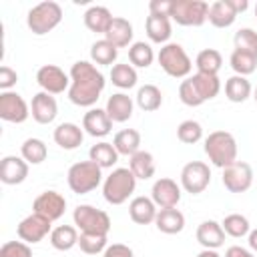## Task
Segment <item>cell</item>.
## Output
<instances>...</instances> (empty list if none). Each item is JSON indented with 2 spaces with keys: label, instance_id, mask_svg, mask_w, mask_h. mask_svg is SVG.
<instances>
[{
  "label": "cell",
  "instance_id": "obj_1",
  "mask_svg": "<svg viewBox=\"0 0 257 257\" xmlns=\"http://www.w3.org/2000/svg\"><path fill=\"white\" fill-rule=\"evenodd\" d=\"M70 88L68 98L76 106H92L96 104L100 92L104 90V74L88 60H78L70 66Z\"/></svg>",
  "mask_w": 257,
  "mask_h": 257
},
{
  "label": "cell",
  "instance_id": "obj_2",
  "mask_svg": "<svg viewBox=\"0 0 257 257\" xmlns=\"http://www.w3.org/2000/svg\"><path fill=\"white\" fill-rule=\"evenodd\" d=\"M135 187L137 177L133 175V171L128 167H118L102 181V197L110 205H122L135 193Z\"/></svg>",
  "mask_w": 257,
  "mask_h": 257
},
{
  "label": "cell",
  "instance_id": "obj_3",
  "mask_svg": "<svg viewBox=\"0 0 257 257\" xmlns=\"http://www.w3.org/2000/svg\"><path fill=\"white\" fill-rule=\"evenodd\" d=\"M205 155L209 157V161L219 167L225 169L231 163L237 161V141L231 133L227 131H213L207 139H205Z\"/></svg>",
  "mask_w": 257,
  "mask_h": 257
},
{
  "label": "cell",
  "instance_id": "obj_4",
  "mask_svg": "<svg viewBox=\"0 0 257 257\" xmlns=\"http://www.w3.org/2000/svg\"><path fill=\"white\" fill-rule=\"evenodd\" d=\"M60 20H62V8L58 2H52V0L32 6L26 16V24H28L30 32L36 36L52 32L60 24Z\"/></svg>",
  "mask_w": 257,
  "mask_h": 257
},
{
  "label": "cell",
  "instance_id": "obj_5",
  "mask_svg": "<svg viewBox=\"0 0 257 257\" xmlns=\"http://www.w3.org/2000/svg\"><path fill=\"white\" fill-rule=\"evenodd\" d=\"M66 181H68V187H70L72 193L84 195V193L94 191L102 183V169L90 159L88 161H80V163H74L68 169Z\"/></svg>",
  "mask_w": 257,
  "mask_h": 257
},
{
  "label": "cell",
  "instance_id": "obj_6",
  "mask_svg": "<svg viewBox=\"0 0 257 257\" xmlns=\"http://www.w3.org/2000/svg\"><path fill=\"white\" fill-rule=\"evenodd\" d=\"M157 60L161 64V68L173 76V78H189L191 70H193V62L189 58V54L185 52V48L177 42H167L159 54Z\"/></svg>",
  "mask_w": 257,
  "mask_h": 257
},
{
  "label": "cell",
  "instance_id": "obj_7",
  "mask_svg": "<svg viewBox=\"0 0 257 257\" xmlns=\"http://www.w3.org/2000/svg\"><path fill=\"white\" fill-rule=\"evenodd\" d=\"M76 229L80 233H94V235H108L110 231V217L106 211L96 209L92 205H78L72 213Z\"/></svg>",
  "mask_w": 257,
  "mask_h": 257
},
{
  "label": "cell",
  "instance_id": "obj_8",
  "mask_svg": "<svg viewBox=\"0 0 257 257\" xmlns=\"http://www.w3.org/2000/svg\"><path fill=\"white\" fill-rule=\"evenodd\" d=\"M209 16V4L203 0H173L171 18L181 26H201Z\"/></svg>",
  "mask_w": 257,
  "mask_h": 257
},
{
  "label": "cell",
  "instance_id": "obj_9",
  "mask_svg": "<svg viewBox=\"0 0 257 257\" xmlns=\"http://www.w3.org/2000/svg\"><path fill=\"white\" fill-rule=\"evenodd\" d=\"M211 183V169L207 163L203 161H191L183 167L181 171V187L191 193V195H199L203 193Z\"/></svg>",
  "mask_w": 257,
  "mask_h": 257
},
{
  "label": "cell",
  "instance_id": "obj_10",
  "mask_svg": "<svg viewBox=\"0 0 257 257\" xmlns=\"http://www.w3.org/2000/svg\"><path fill=\"white\" fill-rule=\"evenodd\" d=\"M223 185L229 193H245L253 185V169L245 161H235L223 169Z\"/></svg>",
  "mask_w": 257,
  "mask_h": 257
},
{
  "label": "cell",
  "instance_id": "obj_11",
  "mask_svg": "<svg viewBox=\"0 0 257 257\" xmlns=\"http://www.w3.org/2000/svg\"><path fill=\"white\" fill-rule=\"evenodd\" d=\"M50 225H52V221H48L46 217H42V215H38V213H32V215L24 217V219L18 223L16 233H18L20 241H24V243H28V245H34V243H40L46 235L52 233Z\"/></svg>",
  "mask_w": 257,
  "mask_h": 257
},
{
  "label": "cell",
  "instance_id": "obj_12",
  "mask_svg": "<svg viewBox=\"0 0 257 257\" xmlns=\"http://www.w3.org/2000/svg\"><path fill=\"white\" fill-rule=\"evenodd\" d=\"M36 82L48 94H60L70 88V74H66L56 64H44L36 72Z\"/></svg>",
  "mask_w": 257,
  "mask_h": 257
},
{
  "label": "cell",
  "instance_id": "obj_13",
  "mask_svg": "<svg viewBox=\"0 0 257 257\" xmlns=\"http://www.w3.org/2000/svg\"><path fill=\"white\" fill-rule=\"evenodd\" d=\"M28 116H30V106L18 92H14V90L0 92V118L2 120L20 124Z\"/></svg>",
  "mask_w": 257,
  "mask_h": 257
},
{
  "label": "cell",
  "instance_id": "obj_14",
  "mask_svg": "<svg viewBox=\"0 0 257 257\" xmlns=\"http://www.w3.org/2000/svg\"><path fill=\"white\" fill-rule=\"evenodd\" d=\"M151 199L155 201V205L159 209H171L177 207L181 201V187L177 185V181L169 179V177H161L153 183L151 189Z\"/></svg>",
  "mask_w": 257,
  "mask_h": 257
},
{
  "label": "cell",
  "instance_id": "obj_15",
  "mask_svg": "<svg viewBox=\"0 0 257 257\" xmlns=\"http://www.w3.org/2000/svg\"><path fill=\"white\" fill-rule=\"evenodd\" d=\"M32 209H34V213L46 217L48 221H58L64 215L66 199L58 191H44L34 199Z\"/></svg>",
  "mask_w": 257,
  "mask_h": 257
},
{
  "label": "cell",
  "instance_id": "obj_16",
  "mask_svg": "<svg viewBox=\"0 0 257 257\" xmlns=\"http://www.w3.org/2000/svg\"><path fill=\"white\" fill-rule=\"evenodd\" d=\"M30 114L38 124H50L58 114L56 98L48 92H36L30 102Z\"/></svg>",
  "mask_w": 257,
  "mask_h": 257
},
{
  "label": "cell",
  "instance_id": "obj_17",
  "mask_svg": "<svg viewBox=\"0 0 257 257\" xmlns=\"http://www.w3.org/2000/svg\"><path fill=\"white\" fill-rule=\"evenodd\" d=\"M28 177V163L22 157L8 155L0 161V181L4 185H20Z\"/></svg>",
  "mask_w": 257,
  "mask_h": 257
},
{
  "label": "cell",
  "instance_id": "obj_18",
  "mask_svg": "<svg viewBox=\"0 0 257 257\" xmlns=\"http://www.w3.org/2000/svg\"><path fill=\"white\" fill-rule=\"evenodd\" d=\"M82 128H84L86 135H90L94 139H100V137H106L110 133L112 120H110V116L106 114L104 108H90L82 116Z\"/></svg>",
  "mask_w": 257,
  "mask_h": 257
},
{
  "label": "cell",
  "instance_id": "obj_19",
  "mask_svg": "<svg viewBox=\"0 0 257 257\" xmlns=\"http://www.w3.org/2000/svg\"><path fill=\"white\" fill-rule=\"evenodd\" d=\"M54 143L64 151H74L84 141V128H80L74 122H60L54 128Z\"/></svg>",
  "mask_w": 257,
  "mask_h": 257
},
{
  "label": "cell",
  "instance_id": "obj_20",
  "mask_svg": "<svg viewBox=\"0 0 257 257\" xmlns=\"http://www.w3.org/2000/svg\"><path fill=\"white\" fill-rule=\"evenodd\" d=\"M133 108H135V102L128 94L124 92H114L108 96L106 100V114L110 116L112 122H124L133 116Z\"/></svg>",
  "mask_w": 257,
  "mask_h": 257
},
{
  "label": "cell",
  "instance_id": "obj_21",
  "mask_svg": "<svg viewBox=\"0 0 257 257\" xmlns=\"http://www.w3.org/2000/svg\"><path fill=\"white\" fill-rule=\"evenodd\" d=\"M157 213H159V207H157L155 201L149 199V197H135V199L128 203V215H131V219H133L137 225L155 223Z\"/></svg>",
  "mask_w": 257,
  "mask_h": 257
},
{
  "label": "cell",
  "instance_id": "obj_22",
  "mask_svg": "<svg viewBox=\"0 0 257 257\" xmlns=\"http://www.w3.org/2000/svg\"><path fill=\"white\" fill-rule=\"evenodd\" d=\"M197 241L203 245V249H219L225 243V231L221 227V223L217 221H203L197 227Z\"/></svg>",
  "mask_w": 257,
  "mask_h": 257
},
{
  "label": "cell",
  "instance_id": "obj_23",
  "mask_svg": "<svg viewBox=\"0 0 257 257\" xmlns=\"http://www.w3.org/2000/svg\"><path fill=\"white\" fill-rule=\"evenodd\" d=\"M145 30H147V36H149L151 42H157V44H163V46H165L167 40H169L171 34H173L171 18L149 14L147 20H145Z\"/></svg>",
  "mask_w": 257,
  "mask_h": 257
},
{
  "label": "cell",
  "instance_id": "obj_24",
  "mask_svg": "<svg viewBox=\"0 0 257 257\" xmlns=\"http://www.w3.org/2000/svg\"><path fill=\"white\" fill-rule=\"evenodd\" d=\"M155 225L161 233H167V235H175V233H181L185 229V215L171 207V209H159L157 213V219H155Z\"/></svg>",
  "mask_w": 257,
  "mask_h": 257
},
{
  "label": "cell",
  "instance_id": "obj_25",
  "mask_svg": "<svg viewBox=\"0 0 257 257\" xmlns=\"http://www.w3.org/2000/svg\"><path fill=\"white\" fill-rule=\"evenodd\" d=\"M133 34H135L133 32V24L126 18H118L116 16V18H112V22H110L104 38L110 44H114L116 48H124V46H128L133 42Z\"/></svg>",
  "mask_w": 257,
  "mask_h": 257
},
{
  "label": "cell",
  "instance_id": "obj_26",
  "mask_svg": "<svg viewBox=\"0 0 257 257\" xmlns=\"http://www.w3.org/2000/svg\"><path fill=\"white\" fill-rule=\"evenodd\" d=\"M112 14L106 6H90L86 12H84V26L92 32H100V34H106L110 22H112Z\"/></svg>",
  "mask_w": 257,
  "mask_h": 257
},
{
  "label": "cell",
  "instance_id": "obj_27",
  "mask_svg": "<svg viewBox=\"0 0 257 257\" xmlns=\"http://www.w3.org/2000/svg\"><path fill=\"white\" fill-rule=\"evenodd\" d=\"M112 145L118 155L133 157L137 151H141V133L137 128H122L114 135Z\"/></svg>",
  "mask_w": 257,
  "mask_h": 257
},
{
  "label": "cell",
  "instance_id": "obj_28",
  "mask_svg": "<svg viewBox=\"0 0 257 257\" xmlns=\"http://www.w3.org/2000/svg\"><path fill=\"white\" fill-rule=\"evenodd\" d=\"M78 231L72 225H58L50 233V245L56 251H70L74 245H78Z\"/></svg>",
  "mask_w": 257,
  "mask_h": 257
},
{
  "label": "cell",
  "instance_id": "obj_29",
  "mask_svg": "<svg viewBox=\"0 0 257 257\" xmlns=\"http://www.w3.org/2000/svg\"><path fill=\"white\" fill-rule=\"evenodd\" d=\"M251 92H253V88H251V82L247 80V76L233 74L225 80V96L231 102H245L251 96Z\"/></svg>",
  "mask_w": 257,
  "mask_h": 257
},
{
  "label": "cell",
  "instance_id": "obj_30",
  "mask_svg": "<svg viewBox=\"0 0 257 257\" xmlns=\"http://www.w3.org/2000/svg\"><path fill=\"white\" fill-rule=\"evenodd\" d=\"M88 159L94 161L100 169H112L116 165V161H118V153H116V149H114L112 143L102 141V143H96V145L90 147Z\"/></svg>",
  "mask_w": 257,
  "mask_h": 257
},
{
  "label": "cell",
  "instance_id": "obj_31",
  "mask_svg": "<svg viewBox=\"0 0 257 257\" xmlns=\"http://www.w3.org/2000/svg\"><path fill=\"white\" fill-rule=\"evenodd\" d=\"M128 169L133 171V175H135L137 179L147 181V179H151V177L155 175V171H157V167H155V157H153L149 151H137V153L131 157V161H128Z\"/></svg>",
  "mask_w": 257,
  "mask_h": 257
},
{
  "label": "cell",
  "instance_id": "obj_32",
  "mask_svg": "<svg viewBox=\"0 0 257 257\" xmlns=\"http://www.w3.org/2000/svg\"><path fill=\"white\" fill-rule=\"evenodd\" d=\"M235 18H237V14L231 10V6H229L227 0H217V2H213V4L209 6V16H207V20H209L215 28H227V26H231V24L235 22Z\"/></svg>",
  "mask_w": 257,
  "mask_h": 257
},
{
  "label": "cell",
  "instance_id": "obj_33",
  "mask_svg": "<svg viewBox=\"0 0 257 257\" xmlns=\"http://www.w3.org/2000/svg\"><path fill=\"white\" fill-rule=\"evenodd\" d=\"M137 104L141 110L145 112H153V110H159L161 104H163V94H161V88L155 86V84H145L137 90Z\"/></svg>",
  "mask_w": 257,
  "mask_h": 257
},
{
  "label": "cell",
  "instance_id": "obj_34",
  "mask_svg": "<svg viewBox=\"0 0 257 257\" xmlns=\"http://www.w3.org/2000/svg\"><path fill=\"white\" fill-rule=\"evenodd\" d=\"M20 157L28 163V165H40L42 161H46L48 157V149L44 145V141L36 139V137H30L22 143L20 147Z\"/></svg>",
  "mask_w": 257,
  "mask_h": 257
},
{
  "label": "cell",
  "instance_id": "obj_35",
  "mask_svg": "<svg viewBox=\"0 0 257 257\" xmlns=\"http://www.w3.org/2000/svg\"><path fill=\"white\" fill-rule=\"evenodd\" d=\"M221 64H223V56L215 48H205L195 58L197 72H203V74H217L221 70Z\"/></svg>",
  "mask_w": 257,
  "mask_h": 257
},
{
  "label": "cell",
  "instance_id": "obj_36",
  "mask_svg": "<svg viewBox=\"0 0 257 257\" xmlns=\"http://www.w3.org/2000/svg\"><path fill=\"white\" fill-rule=\"evenodd\" d=\"M191 80L195 82L199 94L203 96V100H211L219 94L221 90V80L217 74H203V72H195L191 76Z\"/></svg>",
  "mask_w": 257,
  "mask_h": 257
},
{
  "label": "cell",
  "instance_id": "obj_37",
  "mask_svg": "<svg viewBox=\"0 0 257 257\" xmlns=\"http://www.w3.org/2000/svg\"><path fill=\"white\" fill-rule=\"evenodd\" d=\"M229 64L235 70V74L247 76V74L255 72V68H257V56L255 54H249L245 50H237L235 48L231 52V56H229Z\"/></svg>",
  "mask_w": 257,
  "mask_h": 257
},
{
  "label": "cell",
  "instance_id": "obj_38",
  "mask_svg": "<svg viewBox=\"0 0 257 257\" xmlns=\"http://www.w3.org/2000/svg\"><path fill=\"white\" fill-rule=\"evenodd\" d=\"M116 56H118V48H116L114 44H110L106 38L96 40V42L90 46V58H92V62H96V64L108 66V64H112V62L116 60Z\"/></svg>",
  "mask_w": 257,
  "mask_h": 257
},
{
  "label": "cell",
  "instance_id": "obj_39",
  "mask_svg": "<svg viewBox=\"0 0 257 257\" xmlns=\"http://www.w3.org/2000/svg\"><path fill=\"white\" fill-rule=\"evenodd\" d=\"M221 227H223L225 235L235 237V239L245 237V235H249V231H251L249 219H247L245 215H241V213H231V215H227V217L223 219Z\"/></svg>",
  "mask_w": 257,
  "mask_h": 257
},
{
  "label": "cell",
  "instance_id": "obj_40",
  "mask_svg": "<svg viewBox=\"0 0 257 257\" xmlns=\"http://www.w3.org/2000/svg\"><path fill=\"white\" fill-rule=\"evenodd\" d=\"M155 60V52L147 42H133L128 46V62L137 68H147Z\"/></svg>",
  "mask_w": 257,
  "mask_h": 257
},
{
  "label": "cell",
  "instance_id": "obj_41",
  "mask_svg": "<svg viewBox=\"0 0 257 257\" xmlns=\"http://www.w3.org/2000/svg\"><path fill=\"white\" fill-rule=\"evenodd\" d=\"M110 80L118 88H133L137 84L139 76H137L135 66L126 62V64H114L110 68Z\"/></svg>",
  "mask_w": 257,
  "mask_h": 257
},
{
  "label": "cell",
  "instance_id": "obj_42",
  "mask_svg": "<svg viewBox=\"0 0 257 257\" xmlns=\"http://www.w3.org/2000/svg\"><path fill=\"white\" fill-rule=\"evenodd\" d=\"M177 139L185 145H195L203 139V126L201 122L189 118V120H183L179 126H177Z\"/></svg>",
  "mask_w": 257,
  "mask_h": 257
},
{
  "label": "cell",
  "instance_id": "obj_43",
  "mask_svg": "<svg viewBox=\"0 0 257 257\" xmlns=\"http://www.w3.org/2000/svg\"><path fill=\"white\" fill-rule=\"evenodd\" d=\"M78 247L82 253L86 255H96L102 253L108 245H106V235H94V233H80L78 237Z\"/></svg>",
  "mask_w": 257,
  "mask_h": 257
},
{
  "label": "cell",
  "instance_id": "obj_44",
  "mask_svg": "<svg viewBox=\"0 0 257 257\" xmlns=\"http://www.w3.org/2000/svg\"><path fill=\"white\" fill-rule=\"evenodd\" d=\"M233 44L237 50H245L257 56V32L253 28H241L233 36Z\"/></svg>",
  "mask_w": 257,
  "mask_h": 257
},
{
  "label": "cell",
  "instance_id": "obj_45",
  "mask_svg": "<svg viewBox=\"0 0 257 257\" xmlns=\"http://www.w3.org/2000/svg\"><path fill=\"white\" fill-rule=\"evenodd\" d=\"M179 98H181V102L187 104V106H201V104L205 102L203 96L199 94L195 82L191 80V76L185 78V80L179 84Z\"/></svg>",
  "mask_w": 257,
  "mask_h": 257
},
{
  "label": "cell",
  "instance_id": "obj_46",
  "mask_svg": "<svg viewBox=\"0 0 257 257\" xmlns=\"http://www.w3.org/2000/svg\"><path fill=\"white\" fill-rule=\"evenodd\" d=\"M0 257H32V249L24 241H6L0 247Z\"/></svg>",
  "mask_w": 257,
  "mask_h": 257
},
{
  "label": "cell",
  "instance_id": "obj_47",
  "mask_svg": "<svg viewBox=\"0 0 257 257\" xmlns=\"http://www.w3.org/2000/svg\"><path fill=\"white\" fill-rule=\"evenodd\" d=\"M149 12L155 14V16H167V18H171L173 0H151L149 2Z\"/></svg>",
  "mask_w": 257,
  "mask_h": 257
},
{
  "label": "cell",
  "instance_id": "obj_48",
  "mask_svg": "<svg viewBox=\"0 0 257 257\" xmlns=\"http://www.w3.org/2000/svg\"><path fill=\"white\" fill-rule=\"evenodd\" d=\"M16 82H18L16 70H12L10 66H0V88H2V92L4 90H10Z\"/></svg>",
  "mask_w": 257,
  "mask_h": 257
},
{
  "label": "cell",
  "instance_id": "obj_49",
  "mask_svg": "<svg viewBox=\"0 0 257 257\" xmlns=\"http://www.w3.org/2000/svg\"><path fill=\"white\" fill-rule=\"evenodd\" d=\"M102 257H135L133 249L128 245H122V243H112L104 249V255Z\"/></svg>",
  "mask_w": 257,
  "mask_h": 257
},
{
  "label": "cell",
  "instance_id": "obj_50",
  "mask_svg": "<svg viewBox=\"0 0 257 257\" xmlns=\"http://www.w3.org/2000/svg\"><path fill=\"white\" fill-rule=\"evenodd\" d=\"M225 257H253V253L241 245H231L227 251H225Z\"/></svg>",
  "mask_w": 257,
  "mask_h": 257
},
{
  "label": "cell",
  "instance_id": "obj_51",
  "mask_svg": "<svg viewBox=\"0 0 257 257\" xmlns=\"http://www.w3.org/2000/svg\"><path fill=\"white\" fill-rule=\"evenodd\" d=\"M227 2H229L231 10H233L235 14H239V12H245V10L249 8V2H247V0H227Z\"/></svg>",
  "mask_w": 257,
  "mask_h": 257
},
{
  "label": "cell",
  "instance_id": "obj_52",
  "mask_svg": "<svg viewBox=\"0 0 257 257\" xmlns=\"http://www.w3.org/2000/svg\"><path fill=\"white\" fill-rule=\"evenodd\" d=\"M249 239V247L253 249V251H257V229H253V231H249V235H247Z\"/></svg>",
  "mask_w": 257,
  "mask_h": 257
},
{
  "label": "cell",
  "instance_id": "obj_53",
  "mask_svg": "<svg viewBox=\"0 0 257 257\" xmlns=\"http://www.w3.org/2000/svg\"><path fill=\"white\" fill-rule=\"evenodd\" d=\"M197 257H221V255H219L215 249H203V251H201Z\"/></svg>",
  "mask_w": 257,
  "mask_h": 257
},
{
  "label": "cell",
  "instance_id": "obj_54",
  "mask_svg": "<svg viewBox=\"0 0 257 257\" xmlns=\"http://www.w3.org/2000/svg\"><path fill=\"white\" fill-rule=\"evenodd\" d=\"M253 98H255V102H257V88H255V92H253Z\"/></svg>",
  "mask_w": 257,
  "mask_h": 257
},
{
  "label": "cell",
  "instance_id": "obj_55",
  "mask_svg": "<svg viewBox=\"0 0 257 257\" xmlns=\"http://www.w3.org/2000/svg\"><path fill=\"white\" fill-rule=\"evenodd\" d=\"M255 16H257V4H255Z\"/></svg>",
  "mask_w": 257,
  "mask_h": 257
}]
</instances>
